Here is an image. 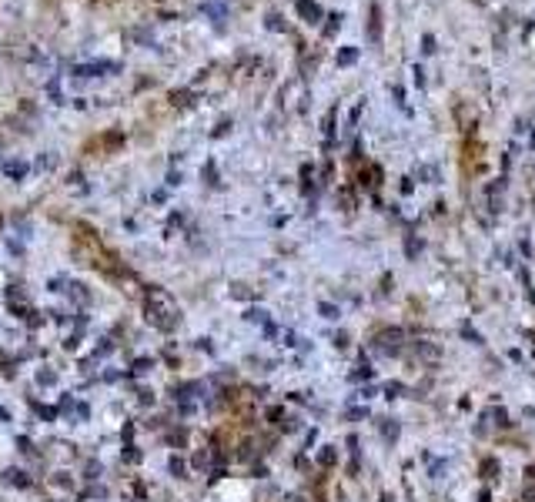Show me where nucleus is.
Listing matches in <instances>:
<instances>
[{"mask_svg":"<svg viewBox=\"0 0 535 502\" xmlns=\"http://www.w3.org/2000/svg\"><path fill=\"white\" fill-rule=\"evenodd\" d=\"M147 322L154 328H161V332H171L178 325V308H174V301L167 298V291L151 288V295H147Z\"/></svg>","mask_w":535,"mask_h":502,"instance_id":"1","label":"nucleus"},{"mask_svg":"<svg viewBox=\"0 0 535 502\" xmlns=\"http://www.w3.org/2000/svg\"><path fill=\"white\" fill-rule=\"evenodd\" d=\"M3 482H7V486H17V489H27V486H30V479H27L23 469H7V472H3Z\"/></svg>","mask_w":535,"mask_h":502,"instance_id":"2","label":"nucleus"},{"mask_svg":"<svg viewBox=\"0 0 535 502\" xmlns=\"http://www.w3.org/2000/svg\"><path fill=\"white\" fill-rule=\"evenodd\" d=\"M298 13H301V17H308V23H318V17H321L318 3H311V0H298Z\"/></svg>","mask_w":535,"mask_h":502,"instance_id":"3","label":"nucleus"},{"mask_svg":"<svg viewBox=\"0 0 535 502\" xmlns=\"http://www.w3.org/2000/svg\"><path fill=\"white\" fill-rule=\"evenodd\" d=\"M167 469H171V476H174V479H188V466H184V459L171 456V459H167Z\"/></svg>","mask_w":535,"mask_h":502,"instance_id":"4","label":"nucleus"},{"mask_svg":"<svg viewBox=\"0 0 535 502\" xmlns=\"http://www.w3.org/2000/svg\"><path fill=\"white\" fill-rule=\"evenodd\" d=\"M245 322L261 325V328H265V325H268V312H265V308H248V312H245Z\"/></svg>","mask_w":535,"mask_h":502,"instance_id":"5","label":"nucleus"},{"mask_svg":"<svg viewBox=\"0 0 535 502\" xmlns=\"http://www.w3.org/2000/svg\"><path fill=\"white\" fill-rule=\"evenodd\" d=\"M37 385H47V389H50V385H57V372L40 368V372H37Z\"/></svg>","mask_w":535,"mask_h":502,"instance_id":"6","label":"nucleus"},{"mask_svg":"<svg viewBox=\"0 0 535 502\" xmlns=\"http://www.w3.org/2000/svg\"><path fill=\"white\" fill-rule=\"evenodd\" d=\"M10 178H23L27 174V164H20V161H7V167H3Z\"/></svg>","mask_w":535,"mask_h":502,"instance_id":"7","label":"nucleus"},{"mask_svg":"<svg viewBox=\"0 0 535 502\" xmlns=\"http://www.w3.org/2000/svg\"><path fill=\"white\" fill-rule=\"evenodd\" d=\"M318 312H321V318H331V322L338 318V315H341V312H338V308L331 305V301H321V305H318Z\"/></svg>","mask_w":535,"mask_h":502,"instance_id":"8","label":"nucleus"},{"mask_svg":"<svg viewBox=\"0 0 535 502\" xmlns=\"http://www.w3.org/2000/svg\"><path fill=\"white\" fill-rule=\"evenodd\" d=\"M334 459H338V456H334L331 446H324L321 452H318V462H321V466H334Z\"/></svg>","mask_w":535,"mask_h":502,"instance_id":"9","label":"nucleus"},{"mask_svg":"<svg viewBox=\"0 0 535 502\" xmlns=\"http://www.w3.org/2000/svg\"><path fill=\"white\" fill-rule=\"evenodd\" d=\"M381 432H385V439H388V442H395V439H398V425H395V422L388 419V422L381 425Z\"/></svg>","mask_w":535,"mask_h":502,"instance_id":"10","label":"nucleus"},{"mask_svg":"<svg viewBox=\"0 0 535 502\" xmlns=\"http://www.w3.org/2000/svg\"><path fill=\"white\" fill-rule=\"evenodd\" d=\"M147 368H154L151 358H137V362H134V372H147Z\"/></svg>","mask_w":535,"mask_h":502,"instance_id":"11","label":"nucleus"},{"mask_svg":"<svg viewBox=\"0 0 535 502\" xmlns=\"http://www.w3.org/2000/svg\"><path fill=\"white\" fill-rule=\"evenodd\" d=\"M358 57V50H341V57H338V64H351Z\"/></svg>","mask_w":535,"mask_h":502,"instance_id":"12","label":"nucleus"},{"mask_svg":"<svg viewBox=\"0 0 535 502\" xmlns=\"http://www.w3.org/2000/svg\"><path fill=\"white\" fill-rule=\"evenodd\" d=\"M17 442H20V452H23V456H30V452H33V449H30V439H23V435H20Z\"/></svg>","mask_w":535,"mask_h":502,"instance_id":"13","label":"nucleus"},{"mask_svg":"<svg viewBox=\"0 0 535 502\" xmlns=\"http://www.w3.org/2000/svg\"><path fill=\"white\" fill-rule=\"evenodd\" d=\"M398 392H405V389H401L398 382H391V385H388V399H398Z\"/></svg>","mask_w":535,"mask_h":502,"instance_id":"14","label":"nucleus"},{"mask_svg":"<svg viewBox=\"0 0 535 502\" xmlns=\"http://www.w3.org/2000/svg\"><path fill=\"white\" fill-rule=\"evenodd\" d=\"M422 50H425V54H432V50H435V40H432V37H425V40H422Z\"/></svg>","mask_w":535,"mask_h":502,"instance_id":"15","label":"nucleus"},{"mask_svg":"<svg viewBox=\"0 0 535 502\" xmlns=\"http://www.w3.org/2000/svg\"><path fill=\"white\" fill-rule=\"evenodd\" d=\"M154 402V392H141V405H151Z\"/></svg>","mask_w":535,"mask_h":502,"instance_id":"16","label":"nucleus"}]
</instances>
